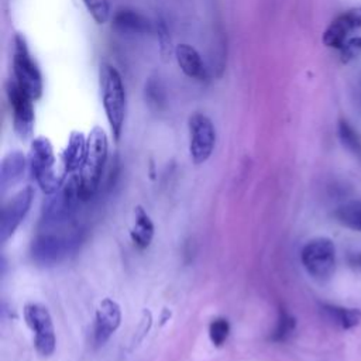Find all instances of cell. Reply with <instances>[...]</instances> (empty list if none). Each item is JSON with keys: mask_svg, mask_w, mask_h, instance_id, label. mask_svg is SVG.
Returning <instances> with one entry per match:
<instances>
[{"mask_svg": "<svg viewBox=\"0 0 361 361\" xmlns=\"http://www.w3.org/2000/svg\"><path fill=\"white\" fill-rule=\"evenodd\" d=\"M333 217L341 226L354 231H361V200L341 203L334 209Z\"/></svg>", "mask_w": 361, "mask_h": 361, "instance_id": "cell-20", "label": "cell"}, {"mask_svg": "<svg viewBox=\"0 0 361 361\" xmlns=\"http://www.w3.org/2000/svg\"><path fill=\"white\" fill-rule=\"evenodd\" d=\"M24 319L34 334V347L41 357H49L55 351L56 337L52 317L48 309L37 302L24 306Z\"/></svg>", "mask_w": 361, "mask_h": 361, "instance_id": "cell-8", "label": "cell"}, {"mask_svg": "<svg viewBox=\"0 0 361 361\" xmlns=\"http://www.w3.org/2000/svg\"><path fill=\"white\" fill-rule=\"evenodd\" d=\"M296 326V320L292 314H289L288 312L282 310L279 313V319L276 322L275 330L272 331V340L274 341H285L295 330Z\"/></svg>", "mask_w": 361, "mask_h": 361, "instance_id": "cell-24", "label": "cell"}, {"mask_svg": "<svg viewBox=\"0 0 361 361\" xmlns=\"http://www.w3.org/2000/svg\"><path fill=\"white\" fill-rule=\"evenodd\" d=\"M109 141L104 130L102 127H93L87 135L86 155L83 165L79 171L80 179V193L83 202L94 196L99 189L103 169L107 161Z\"/></svg>", "mask_w": 361, "mask_h": 361, "instance_id": "cell-2", "label": "cell"}, {"mask_svg": "<svg viewBox=\"0 0 361 361\" xmlns=\"http://www.w3.org/2000/svg\"><path fill=\"white\" fill-rule=\"evenodd\" d=\"M230 334V323L224 317H216L209 324V338L213 345L221 347Z\"/></svg>", "mask_w": 361, "mask_h": 361, "instance_id": "cell-22", "label": "cell"}, {"mask_svg": "<svg viewBox=\"0 0 361 361\" xmlns=\"http://www.w3.org/2000/svg\"><path fill=\"white\" fill-rule=\"evenodd\" d=\"M32 199H34V189L31 186H25L4 203L1 209V226H0V234H1L3 243H6L18 228V226L30 212Z\"/></svg>", "mask_w": 361, "mask_h": 361, "instance_id": "cell-11", "label": "cell"}, {"mask_svg": "<svg viewBox=\"0 0 361 361\" xmlns=\"http://www.w3.org/2000/svg\"><path fill=\"white\" fill-rule=\"evenodd\" d=\"M341 61L345 63L354 59L358 54H361V35L351 37L345 41V44L338 49Z\"/></svg>", "mask_w": 361, "mask_h": 361, "instance_id": "cell-25", "label": "cell"}, {"mask_svg": "<svg viewBox=\"0 0 361 361\" xmlns=\"http://www.w3.org/2000/svg\"><path fill=\"white\" fill-rule=\"evenodd\" d=\"M96 24H106L110 18V0H82Z\"/></svg>", "mask_w": 361, "mask_h": 361, "instance_id": "cell-23", "label": "cell"}, {"mask_svg": "<svg viewBox=\"0 0 361 361\" xmlns=\"http://www.w3.org/2000/svg\"><path fill=\"white\" fill-rule=\"evenodd\" d=\"M6 93L13 114V127L20 138H28L34 130V100L17 85L16 80L6 82Z\"/></svg>", "mask_w": 361, "mask_h": 361, "instance_id": "cell-10", "label": "cell"}, {"mask_svg": "<svg viewBox=\"0 0 361 361\" xmlns=\"http://www.w3.org/2000/svg\"><path fill=\"white\" fill-rule=\"evenodd\" d=\"M83 202L80 193L79 173H72L65 178L62 186L48 195L42 206L41 223L45 227H61L71 221L79 203Z\"/></svg>", "mask_w": 361, "mask_h": 361, "instance_id": "cell-3", "label": "cell"}, {"mask_svg": "<svg viewBox=\"0 0 361 361\" xmlns=\"http://www.w3.org/2000/svg\"><path fill=\"white\" fill-rule=\"evenodd\" d=\"M355 97H357L358 104L361 106V73H360V75H358V78H357V85H355Z\"/></svg>", "mask_w": 361, "mask_h": 361, "instance_id": "cell-28", "label": "cell"}, {"mask_svg": "<svg viewBox=\"0 0 361 361\" xmlns=\"http://www.w3.org/2000/svg\"><path fill=\"white\" fill-rule=\"evenodd\" d=\"M347 261L350 264V267L361 271V251H353V252H348L347 255Z\"/></svg>", "mask_w": 361, "mask_h": 361, "instance_id": "cell-27", "label": "cell"}, {"mask_svg": "<svg viewBox=\"0 0 361 361\" xmlns=\"http://www.w3.org/2000/svg\"><path fill=\"white\" fill-rule=\"evenodd\" d=\"M121 309L118 303L110 298L102 299L96 309L93 340L96 345H103L120 327Z\"/></svg>", "mask_w": 361, "mask_h": 361, "instance_id": "cell-12", "label": "cell"}, {"mask_svg": "<svg viewBox=\"0 0 361 361\" xmlns=\"http://www.w3.org/2000/svg\"><path fill=\"white\" fill-rule=\"evenodd\" d=\"M27 159L32 178L45 195H51L62 186L66 176L56 173L54 148L47 137L39 135L31 141Z\"/></svg>", "mask_w": 361, "mask_h": 361, "instance_id": "cell-4", "label": "cell"}, {"mask_svg": "<svg viewBox=\"0 0 361 361\" xmlns=\"http://www.w3.org/2000/svg\"><path fill=\"white\" fill-rule=\"evenodd\" d=\"M13 72L17 85L32 100H38L42 96L44 83L41 71L32 59L25 37L20 32H16L13 38Z\"/></svg>", "mask_w": 361, "mask_h": 361, "instance_id": "cell-5", "label": "cell"}, {"mask_svg": "<svg viewBox=\"0 0 361 361\" xmlns=\"http://www.w3.org/2000/svg\"><path fill=\"white\" fill-rule=\"evenodd\" d=\"M300 261L310 276L326 281L336 269V245L327 237H314L302 247Z\"/></svg>", "mask_w": 361, "mask_h": 361, "instance_id": "cell-7", "label": "cell"}, {"mask_svg": "<svg viewBox=\"0 0 361 361\" xmlns=\"http://www.w3.org/2000/svg\"><path fill=\"white\" fill-rule=\"evenodd\" d=\"M113 27L124 34H149L154 31L152 23L141 13L131 8H120L111 18Z\"/></svg>", "mask_w": 361, "mask_h": 361, "instance_id": "cell-16", "label": "cell"}, {"mask_svg": "<svg viewBox=\"0 0 361 361\" xmlns=\"http://www.w3.org/2000/svg\"><path fill=\"white\" fill-rule=\"evenodd\" d=\"M322 310L333 324H336L343 330L354 329L361 323V310L358 309H350V307H343L337 305L323 303Z\"/></svg>", "mask_w": 361, "mask_h": 361, "instance_id": "cell-19", "label": "cell"}, {"mask_svg": "<svg viewBox=\"0 0 361 361\" xmlns=\"http://www.w3.org/2000/svg\"><path fill=\"white\" fill-rule=\"evenodd\" d=\"M28 159H25L21 151H11L1 159L0 168V186L1 192H6L10 186H14L24 175Z\"/></svg>", "mask_w": 361, "mask_h": 361, "instance_id": "cell-17", "label": "cell"}, {"mask_svg": "<svg viewBox=\"0 0 361 361\" xmlns=\"http://www.w3.org/2000/svg\"><path fill=\"white\" fill-rule=\"evenodd\" d=\"M155 30H157V34H158L161 55H162L164 58H166V56L171 54V37H169V34H168V28H166V25H165L164 21H159V23L155 25Z\"/></svg>", "mask_w": 361, "mask_h": 361, "instance_id": "cell-26", "label": "cell"}, {"mask_svg": "<svg viewBox=\"0 0 361 361\" xmlns=\"http://www.w3.org/2000/svg\"><path fill=\"white\" fill-rule=\"evenodd\" d=\"M154 233H155V227L149 214L144 210V207L135 206L134 223L130 230V237L134 245L138 247L140 250L147 248L154 238Z\"/></svg>", "mask_w": 361, "mask_h": 361, "instance_id": "cell-18", "label": "cell"}, {"mask_svg": "<svg viewBox=\"0 0 361 361\" xmlns=\"http://www.w3.org/2000/svg\"><path fill=\"white\" fill-rule=\"evenodd\" d=\"M79 233L44 231L31 243L32 261L39 267H52L66 258L79 244Z\"/></svg>", "mask_w": 361, "mask_h": 361, "instance_id": "cell-6", "label": "cell"}, {"mask_svg": "<svg viewBox=\"0 0 361 361\" xmlns=\"http://www.w3.org/2000/svg\"><path fill=\"white\" fill-rule=\"evenodd\" d=\"M99 85L106 118L114 140H118L123 131L127 109L126 89L121 75L113 65L103 63L99 71Z\"/></svg>", "mask_w": 361, "mask_h": 361, "instance_id": "cell-1", "label": "cell"}, {"mask_svg": "<svg viewBox=\"0 0 361 361\" xmlns=\"http://www.w3.org/2000/svg\"><path fill=\"white\" fill-rule=\"evenodd\" d=\"M87 138L82 131H72L62 152V173L65 176L80 171L86 155Z\"/></svg>", "mask_w": 361, "mask_h": 361, "instance_id": "cell-14", "label": "cell"}, {"mask_svg": "<svg viewBox=\"0 0 361 361\" xmlns=\"http://www.w3.org/2000/svg\"><path fill=\"white\" fill-rule=\"evenodd\" d=\"M189 154L195 164L206 162L216 145V128L203 113H193L188 120Z\"/></svg>", "mask_w": 361, "mask_h": 361, "instance_id": "cell-9", "label": "cell"}, {"mask_svg": "<svg viewBox=\"0 0 361 361\" xmlns=\"http://www.w3.org/2000/svg\"><path fill=\"white\" fill-rule=\"evenodd\" d=\"M361 28V7L350 8L337 16L322 35V41L329 48L340 49L348 39V34Z\"/></svg>", "mask_w": 361, "mask_h": 361, "instance_id": "cell-13", "label": "cell"}, {"mask_svg": "<svg viewBox=\"0 0 361 361\" xmlns=\"http://www.w3.org/2000/svg\"><path fill=\"white\" fill-rule=\"evenodd\" d=\"M175 58L180 71L190 79L206 80L207 69L200 54L189 44H179L175 48Z\"/></svg>", "mask_w": 361, "mask_h": 361, "instance_id": "cell-15", "label": "cell"}, {"mask_svg": "<svg viewBox=\"0 0 361 361\" xmlns=\"http://www.w3.org/2000/svg\"><path fill=\"white\" fill-rule=\"evenodd\" d=\"M337 134L343 147L361 159V135L345 118L338 120Z\"/></svg>", "mask_w": 361, "mask_h": 361, "instance_id": "cell-21", "label": "cell"}]
</instances>
